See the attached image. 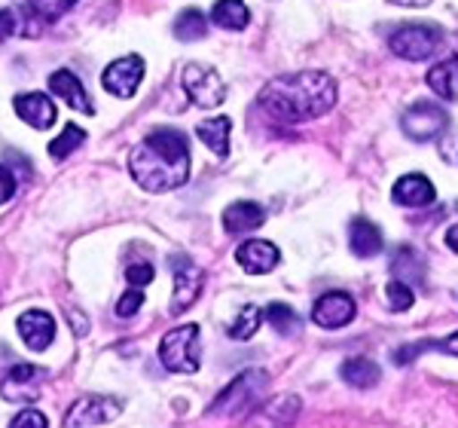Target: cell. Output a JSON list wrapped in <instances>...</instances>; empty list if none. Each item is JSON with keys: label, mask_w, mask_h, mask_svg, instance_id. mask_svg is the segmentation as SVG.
I'll use <instances>...</instances> for the list:
<instances>
[{"label": "cell", "mask_w": 458, "mask_h": 428, "mask_svg": "<svg viewBox=\"0 0 458 428\" xmlns=\"http://www.w3.org/2000/svg\"><path fill=\"white\" fill-rule=\"evenodd\" d=\"M446 125H449V116L437 101H416V105L401 116L403 135L416 144L437 141L443 132H446Z\"/></svg>", "instance_id": "obj_7"}, {"label": "cell", "mask_w": 458, "mask_h": 428, "mask_svg": "<svg viewBox=\"0 0 458 428\" xmlns=\"http://www.w3.org/2000/svg\"><path fill=\"white\" fill-rule=\"evenodd\" d=\"M263 315H266V321H269L282 337H300L302 334L300 315L293 312V309L287 306V304H272Z\"/></svg>", "instance_id": "obj_26"}, {"label": "cell", "mask_w": 458, "mask_h": 428, "mask_svg": "<svg viewBox=\"0 0 458 428\" xmlns=\"http://www.w3.org/2000/svg\"><path fill=\"white\" fill-rule=\"evenodd\" d=\"M73 4H77V0H25L28 13H31L37 21H43V25L58 21L64 13L73 10Z\"/></svg>", "instance_id": "obj_27"}, {"label": "cell", "mask_w": 458, "mask_h": 428, "mask_svg": "<svg viewBox=\"0 0 458 428\" xmlns=\"http://www.w3.org/2000/svg\"><path fill=\"white\" fill-rule=\"evenodd\" d=\"M211 21L226 31H245L250 21V10L245 6V0H217L211 6Z\"/></svg>", "instance_id": "obj_22"}, {"label": "cell", "mask_w": 458, "mask_h": 428, "mask_svg": "<svg viewBox=\"0 0 458 428\" xmlns=\"http://www.w3.org/2000/svg\"><path fill=\"white\" fill-rule=\"evenodd\" d=\"M16 328L21 339H25V346L34 352H43L55 337V319L49 312H43V309H28V312H21Z\"/></svg>", "instance_id": "obj_14"}, {"label": "cell", "mask_w": 458, "mask_h": 428, "mask_svg": "<svg viewBox=\"0 0 458 428\" xmlns=\"http://www.w3.org/2000/svg\"><path fill=\"white\" fill-rule=\"evenodd\" d=\"M47 416H43L40 410H34V407H25V410H19L16 416L10 419V428H47Z\"/></svg>", "instance_id": "obj_32"}, {"label": "cell", "mask_w": 458, "mask_h": 428, "mask_svg": "<svg viewBox=\"0 0 458 428\" xmlns=\"http://www.w3.org/2000/svg\"><path fill=\"white\" fill-rule=\"evenodd\" d=\"M43 382V371L37 364H16L0 382V395L6 401H25V398H37V386Z\"/></svg>", "instance_id": "obj_16"}, {"label": "cell", "mask_w": 458, "mask_h": 428, "mask_svg": "<svg viewBox=\"0 0 458 428\" xmlns=\"http://www.w3.org/2000/svg\"><path fill=\"white\" fill-rule=\"evenodd\" d=\"M349 245L358 257H376L382 251V230L370 220H352L349 224Z\"/></svg>", "instance_id": "obj_20"}, {"label": "cell", "mask_w": 458, "mask_h": 428, "mask_svg": "<svg viewBox=\"0 0 458 428\" xmlns=\"http://www.w3.org/2000/svg\"><path fill=\"white\" fill-rule=\"evenodd\" d=\"M428 86L434 95L446 101H458V58H446V62L434 64L428 71Z\"/></svg>", "instance_id": "obj_21"}, {"label": "cell", "mask_w": 458, "mask_h": 428, "mask_svg": "<svg viewBox=\"0 0 458 428\" xmlns=\"http://www.w3.org/2000/svg\"><path fill=\"white\" fill-rule=\"evenodd\" d=\"M13 34H16V16L10 10H0V43L10 40Z\"/></svg>", "instance_id": "obj_37"}, {"label": "cell", "mask_w": 458, "mask_h": 428, "mask_svg": "<svg viewBox=\"0 0 458 428\" xmlns=\"http://www.w3.org/2000/svg\"><path fill=\"white\" fill-rule=\"evenodd\" d=\"M144 80V58L141 56H123L116 58L114 64H107L105 77H101V86L116 95V98H131L138 92Z\"/></svg>", "instance_id": "obj_10"}, {"label": "cell", "mask_w": 458, "mask_h": 428, "mask_svg": "<svg viewBox=\"0 0 458 428\" xmlns=\"http://www.w3.org/2000/svg\"><path fill=\"white\" fill-rule=\"evenodd\" d=\"M49 92L58 95V98H64V105L73 107V110H80V114H95V107H92V101H89V95L83 90V83H80V77L77 73H71V71H55V73H49Z\"/></svg>", "instance_id": "obj_18"}, {"label": "cell", "mask_w": 458, "mask_h": 428, "mask_svg": "<svg viewBox=\"0 0 458 428\" xmlns=\"http://www.w3.org/2000/svg\"><path fill=\"white\" fill-rule=\"evenodd\" d=\"M443 239H446V245L453 248L455 254H458V224L449 227V230H446V235H443Z\"/></svg>", "instance_id": "obj_38"}, {"label": "cell", "mask_w": 458, "mask_h": 428, "mask_svg": "<svg viewBox=\"0 0 458 428\" xmlns=\"http://www.w3.org/2000/svg\"><path fill=\"white\" fill-rule=\"evenodd\" d=\"M257 105L278 123L318 120L336 105V80L324 71L282 73L263 86Z\"/></svg>", "instance_id": "obj_1"}, {"label": "cell", "mask_w": 458, "mask_h": 428, "mask_svg": "<svg viewBox=\"0 0 458 428\" xmlns=\"http://www.w3.org/2000/svg\"><path fill=\"white\" fill-rule=\"evenodd\" d=\"M141 306H144L141 287H131V291H125L123 297L116 300V315H120V319H131V315H135Z\"/></svg>", "instance_id": "obj_31"}, {"label": "cell", "mask_w": 458, "mask_h": 428, "mask_svg": "<svg viewBox=\"0 0 458 428\" xmlns=\"http://www.w3.org/2000/svg\"><path fill=\"white\" fill-rule=\"evenodd\" d=\"M181 83H183V92L190 95V101H193L196 107L211 110L226 101V83L211 64L190 62L181 73Z\"/></svg>", "instance_id": "obj_6"}, {"label": "cell", "mask_w": 458, "mask_h": 428, "mask_svg": "<svg viewBox=\"0 0 458 428\" xmlns=\"http://www.w3.org/2000/svg\"><path fill=\"white\" fill-rule=\"evenodd\" d=\"M422 349H440V352H449V355H455L458 358V330L453 337H446V339H440V343H431V346H412V355H419Z\"/></svg>", "instance_id": "obj_34"}, {"label": "cell", "mask_w": 458, "mask_h": 428, "mask_svg": "<svg viewBox=\"0 0 458 428\" xmlns=\"http://www.w3.org/2000/svg\"><path fill=\"white\" fill-rule=\"evenodd\" d=\"M172 31H174L177 40H183V43L202 40V37L208 34V19H205V13H202V10H196V6H190V10L177 13V19H174Z\"/></svg>", "instance_id": "obj_25"}, {"label": "cell", "mask_w": 458, "mask_h": 428, "mask_svg": "<svg viewBox=\"0 0 458 428\" xmlns=\"http://www.w3.org/2000/svg\"><path fill=\"white\" fill-rule=\"evenodd\" d=\"M86 141V132L80 129V125H73L68 123L64 125V132L55 138V141H49V157L53 159H64V157H71L73 150H77L80 144Z\"/></svg>", "instance_id": "obj_28"}, {"label": "cell", "mask_w": 458, "mask_h": 428, "mask_svg": "<svg viewBox=\"0 0 458 428\" xmlns=\"http://www.w3.org/2000/svg\"><path fill=\"white\" fill-rule=\"evenodd\" d=\"M129 172L147 193H168L190 181V147L177 129H157L129 153Z\"/></svg>", "instance_id": "obj_2"}, {"label": "cell", "mask_w": 458, "mask_h": 428, "mask_svg": "<svg viewBox=\"0 0 458 428\" xmlns=\"http://www.w3.org/2000/svg\"><path fill=\"white\" fill-rule=\"evenodd\" d=\"M388 4H397V6H431V0H388Z\"/></svg>", "instance_id": "obj_39"}, {"label": "cell", "mask_w": 458, "mask_h": 428, "mask_svg": "<svg viewBox=\"0 0 458 428\" xmlns=\"http://www.w3.org/2000/svg\"><path fill=\"white\" fill-rule=\"evenodd\" d=\"M386 294H388V306H391V312H406L412 304H416V294H412V287L401 282V278H394V282H388L386 287Z\"/></svg>", "instance_id": "obj_30"}, {"label": "cell", "mask_w": 458, "mask_h": 428, "mask_svg": "<svg viewBox=\"0 0 458 428\" xmlns=\"http://www.w3.org/2000/svg\"><path fill=\"white\" fill-rule=\"evenodd\" d=\"M269 389V373L266 371H245L242 376H235L233 382L214 398V404L208 407V416H242L250 407L260 404V398Z\"/></svg>", "instance_id": "obj_3"}, {"label": "cell", "mask_w": 458, "mask_h": 428, "mask_svg": "<svg viewBox=\"0 0 458 428\" xmlns=\"http://www.w3.org/2000/svg\"><path fill=\"white\" fill-rule=\"evenodd\" d=\"M263 220H266L263 205L242 199V202H233V205H229V209L224 211V230H226L229 235H245V233L260 230Z\"/></svg>", "instance_id": "obj_19"}, {"label": "cell", "mask_w": 458, "mask_h": 428, "mask_svg": "<svg viewBox=\"0 0 458 428\" xmlns=\"http://www.w3.org/2000/svg\"><path fill=\"white\" fill-rule=\"evenodd\" d=\"M13 107H16V114L25 120L31 129H53L55 125V105L49 95L43 92H28V95H19L16 101H13Z\"/></svg>", "instance_id": "obj_17"}, {"label": "cell", "mask_w": 458, "mask_h": 428, "mask_svg": "<svg viewBox=\"0 0 458 428\" xmlns=\"http://www.w3.org/2000/svg\"><path fill=\"white\" fill-rule=\"evenodd\" d=\"M13 196H16V178H13L10 168L0 166V205L10 202Z\"/></svg>", "instance_id": "obj_35"}, {"label": "cell", "mask_w": 458, "mask_h": 428, "mask_svg": "<svg viewBox=\"0 0 458 428\" xmlns=\"http://www.w3.org/2000/svg\"><path fill=\"white\" fill-rule=\"evenodd\" d=\"M199 324H181L168 330L159 343V361L174 373H193L199 371Z\"/></svg>", "instance_id": "obj_4"}, {"label": "cell", "mask_w": 458, "mask_h": 428, "mask_svg": "<svg viewBox=\"0 0 458 428\" xmlns=\"http://www.w3.org/2000/svg\"><path fill=\"white\" fill-rule=\"evenodd\" d=\"M235 261H239V267L245 272H250V276H263V272H272L278 267L282 254H278V248L272 245V242L250 239V242H242V245L235 248Z\"/></svg>", "instance_id": "obj_13"}, {"label": "cell", "mask_w": 458, "mask_h": 428, "mask_svg": "<svg viewBox=\"0 0 458 428\" xmlns=\"http://www.w3.org/2000/svg\"><path fill=\"white\" fill-rule=\"evenodd\" d=\"M172 270H174V297H172V315H181V312H187L190 306L196 304V297H199V291H202V282H205V276H202V270L196 267L190 257H183V254H177L172 257Z\"/></svg>", "instance_id": "obj_9"}, {"label": "cell", "mask_w": 458, "mask_h": 428, "mask_svg": "<svg viewBox=\"0 0 458 428\" xmlns=\"http://www.w3.org/2000/svg\"><path fill=\"white\" fill-rule=\"evenodd\" d=\"M339 373H343V380L349 382L352 389H373L376 382L382 380V373H379V367H376V361L364 358V355L349 358Z\"/></svg>", "instance_id": "obj_24"}, {"label": "cell", "mask_w": 458, "mask_h": 428, "mask_svg": "<svg viewBox=\"0 0 458 428\" xmlns=\"http://www.w3.org/2000/svg\"><path fill=\"white\" fill-rule=\"evenodd\" d=\"M229 132H233V120H229V116H214V120L199 123L196 135L211 153L226 157V153H229Z\"/></svg>", "instance_id": "obj_23"}, {"label": "cell", "mask_w": 458, "mask_h": 428, "mask_svg": "<svg viewBox=\"0 0 458 428\" xmlns=\"http://www.w3.org/2000/svg\"><path fill=\"white\" fill-rule=\"evenodd\" d=\"M123 413V401L110 395H86L71 404L68 416H64V428H89V425H105L114 423Z\"/></svg>", "instance_id": "obj_8"}, {"label": "cell", "mask_w": 458, "mask_h": 428, "mask_svg": "<svg viewBox=\"0 0 458 428\" xmlns=\"http://www.w3.org/2000/svg\"><path fill=\"white\" fill-rule=\"evenodd\" d=\"M443 34L437 25H428V21H410V25H401L394 34H391L388 47L394 56L406 58V62H425L440 49Z\"/></svg>", "instance_id": "obj_5"}, {"label": "cell", "mask_w": 458, "mask_h": 428, "mask_svg": "<svg viewBox=\"0 0 458 428\" xmlns=\"http://www.w3.org/2000/svg\"><path fill=\"white\" fill-rule=\"evenodd\" d=\"M391 199L403 209H428V205L437 199V190L434 184L425 178V175H403L401 181L391 187Z\"/></svg>", "instance_id": "obj_15"}, {"label": "cell", "mask_w": 458, "mask_h": 428, "mask_svg": "<svg viewBox=\"0 0 458 428\" xmlns=\"http://www.w3.org/2000/svg\"><path fill=\"white\" fill-rule=\"evenodd\" d=\"M440 157L449 162V166L458 168V135H449L446 141L440 144Z\"/></svg>", "instance_id": "obj_36"}, {"label": "cell", "mask_w": 458, "mask_h": 428, "mask_svg": "<svg viewBox=\"0 0 458 428\" xmlns=\"http://www.w3.org/2000/svg\"><path fill=\"white\" fill-rule=\"evenodd\" d=\"M354 312H358V306H354V300L349 294L343 291H330L324 294V297H318V304L312 306V321L318 328H327V330H336V328H345Z\"/></svg>", "instance_id": "obj_11"}, {"label": "cell", "mask_w": 458, "mask_h": 428, "mask_svg": "<svg viewBox=\"0 0 458 428\" xmlns=\"http://www.w3.org/2000/svg\"><path fill=\"white\" fill-rule=\"evenodd\" d=\"M260 315L263 312L257 306H245L239 315H235V321L226 328V334L233 337V339H250V337L257 334V328H260V321H263Z\"/></svg>", "instance_id": "obj_29"}, {"label": "cell", "mask_w": 458, "mask_h": 428, "mask_svg": "<svg viewBox=\"0 0 458 428\" xmlns=\"http://www.w3.org/2000/svg\"><path fill=\"white\" fill-rule=\"evenodd\" d=\"M300 410V398L297 395H282V398H272L269 404L257 407L248 416L245 428H287L293 423Z\"/></svg>", "instance_id": "obj_12"}, {"label": "cell", "mask_w": 458, "mask_h": 428, "mask_svg": "<svg viewBox=\"0 0 458 428\" xmlns=\"http://www.w3.org/2000/svg\"><path fill=\"white\" fill-rule=\"evenodd\" d=\"M125 278H129L131 287H144L153 282V267L150 263H131V267L125 270Z\"/></svg>", "instance_id": "obj_33"}]
</instances>
